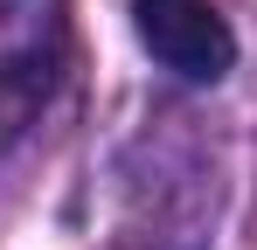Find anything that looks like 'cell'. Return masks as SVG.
I'll use <instances>...</instances> for the list:
<instances>
[{"label":"cell","mask_w":257,"mask_h":250,"mask_svg":"<svg viewBox=\"0 0 257 250\" xmlns=\"http://www.w3.org/2000/svg\"><path fill=\"white\" fill-rule=\"evenodd\" d=\"M63 70H70V7L0 0V153L42 118Z\"/></svg>","instance_id":"cell-1"},{"label":"cell","mask_w":257,"mask_h":250,"mask_svg":"<svg viewBox=\"0 0 257 250\" xmlns=\"http://www.w3.org/2000/svg\"><path fill=\"white\" fill-rule=\"evenodd\" d=\"M132 28L160 70L188 83H222L236 63V35L215 14V0H132Z\"/></svg>","instance_id":"cell-2"}]
</instances>
